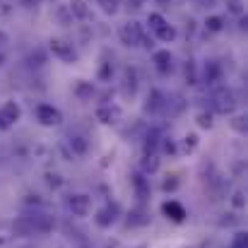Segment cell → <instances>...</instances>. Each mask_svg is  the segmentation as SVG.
I'll return each mask as SVG.
<instances>
[{
  "mask_svg": "<svg viewBox=\"0 0 248 248\" xmlns=\"http://www.w3.org/2000/svg\"><path fill=\"white\" fill-rule=\"evenodd\" d=\"M118 39H121L123 46L135 48V46H140L145 41V34H142V27L138 22H125V24L118 27Z\"/></svg>",
  "mask_w": 248,
  "mask_h": 248,
  "instance_id": "6da1fadb",
  "label": "cell"
},
{
  "mask_svg": "<svg viewBox=\"0 0 248 248\" xmlns=\"http://www.w3.org/2000/svg\"><path fill=\"white\" fill-rule=\"evenodd\" d=\"M212 108L217 111V113H234V108H236V96H234V92L232 89H227V87H222V89H217L215 94H212Z\"/></svg>",
  "mask_w": 248,
  "mask_h": 248,
  "instance_id": "7a4b0ae2",
  "label": "cell"
},
{
  "mask_svg": "<svg viewBox=\"0 0 248 248\" xmlns=\"http://www.w3.org/2000/svg\"><path fill=\"white\" fill-rule=\"evenodd\" d=\"M36 121H39L41 125H46V128H58V125L63 123V116H61V111H58L56 106H51V104H39V106H36Z\"/></svg>",
  "mask_w": 248,
  "mask_h": 248,
  "instance_id": "3957f363",
  "label": "cell"
},
{
  "mask_svg": "<svg viewBox=\"0 0 248 248\" xmlns=\"http://www.w3.org/2000/svg\"><path fill=\"white\" fill-rule=\"evenodd\" d=\"M65 207H68L75 217H87V215L92 212V198L84 195V193H73V195H68Z\"/></svg>",
  "mask_w": 248,
  "mask_h": 248,
  "instance_id": "277c9868",
  "label": "cell"
},
{
  "mask_svg": "<svg viewBox=\"0 0 248 248\" xmlns=\"http://www.w3.org/2000/svg\"><path fill=\"white\" fill-rule=\"evenodd\" d=\"M22 118V108L17 101H5L0 106V130H10Z\"/></svg>",
  "mask_w": 248,
  "mask_h": 248,
  "instance_id": "5b68a950",
  "label": "cell"
},
{
  "mask_svg": "<svg viewBox=\"0 0 248 248\" xmlns=\"http://www.w3.org/2000/svg\"><path fill=\"white\" fill-rule=\"evenodd\" d=\"M118 205L116 202H106L101 210H96V215H94V224L96 227H101V229H108V227H113L116 222H118Z\"/></svg>",
  "mask_w": 248,
  "mask_h": 248,
  "instance_id": "8992f818",
  "label": "cell"
},
{
  "mask_svg": "<svg viewBox=\"0 0 248 248\" xmlns=\"http://www.w3.org/2000/svg\"><path fill=\"white\" fill-rule=\"evenodd\" d=\"M130 183H133V190H135V198L140 200V205H145L152 195V188H150V178L142 173V171H135L130 176Z\"/></svg>",
  "mask_w": 248,
  "mask_h": 248,
  "instance_id": "52a82bcc",
  "label": "cell"
},
{
  "mask_svg": "<svg viewBox=\"0 0 248 248\" xmlns=\"http://www.w3.org/2000/svg\"><path fill=\"white\" fill-rule=\"evenodd\" d=\"M121 118H123V111H121L118 104H101L96 108V121L104 123V125H116Z\"/></svg>",
  "mask_w": 248,
  "mask_h": 248,
  "instance_id": "ba28073f",
  "label": "cell"
},
{
  "mask_svg": "<svg viewBox=\"0 0 248 248\" xmlns=\"http://www.w3.org/2000/svg\"><path fill=\"white\" fill-rule=\"evenodd\" d=\"M24 222L31 227V232H34V234H48V232H53V227H56L53 217H46V215H39V212L27 215V217H24Z\"/></svg>",
  "mask_w": 248,
  "mask_h": 248,
  "instance_id": "9c48e42d",
  "label": "cell"
},
{
  "mask_svg": "<svg viewBox=\"0 0 248 248\" xmlns=\"http://www.w3.org/2000/svg\"><path fill=\"white\" fill-rule=\"evenodd\" d=\"M51 51L56 58L65 61V63H75L78 61V51L73 48V44L63 41V39H51Z\"/></svg>",
  "mask_w": 248,
  "mask_h": 248,
  "instance_id": "30bf717a",
  "label": "cell"
},
{
  "mask_svg": "<svg viewBox=\"0 0 248 248\" xmlns=\"http://www.w3.org/2000/svg\"><path fill=\"white\" fill-rule=\"evenodd\" d=\"M162 212H164L166 219H171V222H176V224H181V222L188 217L186 207H183L178 200H166L164 205H162Z\"/></svg>",
  "mask_w": 248,
  "mask_h": 248,
  "instance_id": "8fae6325",
  "label": "cell"
},
{
  "mask_svg": "<svg viewBox=\"0 0 248 248\" xmlns=\"http://www.w3.org/2000/svg\"><path fill=\"white\" fill-rule=\"evenodd\" d=\"M166 108V96L159 89H152L150 96H147V104H145V111L147 113H162Z\"/></svg>",
  "mask_w": 248,
  "mask_h": 248,
  "instance_id": "7c38bea8",
  "label": "cell"
},
{
  "mask_svg": "<svg viewBox=\"0 0 248 248\" xmlns=\"http://www.w3.org/2000/svg\"><path fill=\"white\" fill-rule=\"evenodd\" d=\"M202 80H205V84H210V87L222 82V65L217 61H207L205 63V70H202Z\"/></svg>",
  "mask_w": 248,
  "mask_h": 248,
  "instance_id": "4fadbf2b",
  "label": "cell"
},
{
  "mask_svg": "<svg viewBox=\"0 0 248 248\" xmlns=\"http://www.w3.org/2000/svg\"><path fill=\"white\" fill-rule=\"evenodd\" d=\"M152 63H155V68L159 70V73H171V68H173V58H171V53L169 51H157L155 56H152Z\"/></svg>",
  "mask_w": 248,
  "mask_h": 248,
  "instance_id": "5bb4252c",
  "label": "cell"
},
{
  "mask_svg": "<svg viewBox=\"0 0 248 248\" xmlns=\"http://www.w3.org/2000/svg\"><path fill=\"white\" fill-rule=\"evenodd\" d=\"M128 224H130V227H145V224H150V210H145L142 205L135 207V210H130Z\"/></svg>",
  "mask_w": 248,
  "mask_h": 248,
  "instance_id": "9a60e30c",
  "label": "cell"
},
{
  "mask_svg": "<svg viewBox=\"0 0 248 248\" xmlns=\"http://www.w3.org/2000/svg\"><path fill=\"white\" fill-rule=\"evenodd\" d=\"M68 145H70L73 155H78V157H84V155H87V150H89L87 138L80 135V133H73V135H70V140H68Z\"/></svg>",
  "mask_w": 248,
  "mask_h": 248,
  "instance_id": "2e32d148",
  "label": "cell"
},
{
  "mask_svg": "<svg viewBox=\"0 0 248 248\" xmlns=\"http://www.w3.org/2000/svg\"><path fill=\"white\" fill-rule=\"evenodd\" d=\"M135 89H138V75H135V70L128 68V70L123 73V94H125V96H133Z\"/></svg>",
  "mask_w": 248,
  "mask_h": 248,
  "instance_id": "e0dca14e",
  "label": "cell"
},
{
  "mask_svg": "<svg viewBox=\"0 0 248 248\" xmlns=\"http://www.w3.org/2000/svg\"><path fill=\"white\" fill-rule=\"evenodd\" d=\"M140 171L147 176V173H157L159 171V155H145L142 157V164H140Z\"/></svg>",
  "mask_w": 248,
  "mask_h": 248,
  "instance_id": "ac0fdd59",
  "label": "cell"
},
{
  "mask_svg": "<svg viewBox=\"0 0 248 248\" xmlns=\"http://www.w3.org/2000/svg\"><path fill=\"white\" fill-rule=\"evenodd\" d=\"M17 236H15V227L12 222H0V246H7L12 244Z\"/></svg>",
  "mask_w": 248,
  "mask_h": 248,
  "instance_id": "d6986e66",
  "label": "cell"
},
{
  "mask_svg": "<svg viewBox=\"0 0 248 248\" xmlns=\"http://www.w3.org/2000/svg\"><path fill=\"white\" fill-rule=\"evenodd\" d=\"M70 15L78 17V19H89V7L84 0H73L70 2Z\"/></svg>",
  "mask_w": 248,
  "mask_h": 248,
  "instance_id": "ffe728a7",
  "label": "cell"
},
{
  "mask_svg": "<svg viewBox=\"0 0 248 248\" xmlns=\"http://www.w3.org/2000/svg\"><path fill=\"white\" fill-rule=\"evenodd\" d=\"M159 130H150L145 135V155H155L157 152V145H159Z\"/></svg>",
  "mask_w": 248,
  "mask_h": 248,
  "instance_id": "44dd1931",
  "label": "cell"
},
{
  "mask_svg": "<svg viewBox=\"0 0 248 248\" xmlns=\"http://www.w3.org/2000/svg\"><path fill=\"white\" fill-rule=\"evenodd\" d=\"M155 34H157V39H159V41H166V44L176 39V29H173L171 24H164V27H162L159 31H155Z\"/></svg>",
  "mask_w": 248,
  "mask_h": 248,
  "instance_id": "7402d4cb",
  "label": "cell"
},
{
  "mask_svg": "<svg viewBox=\"0 0 248 248\" xmlns=\"http://www.w3.org/2000/svg\"><path fill=\"white\" fill-rule=\"evenodd\" d=\"M147 24H150V29H155V31H159L162 27L166 24V19L159 15V12H152L150 17H147Z\"/></svg>",
  "mask_w": 248,
  "mask_h": 248,
  "instance_id": "603a6c76",
  "label": "cell"
},
{
  "mask_svg": "<svg viewBox=\"0 0 248 248\" xmlns=\"http://www.w3.org/2000/svg\"><path fill=\"white\" fill-rule=\"evenodd\" d=\"M205 27H207V31H222V27H224V19H222V17H217V15H212V17H207Z\"/></svg>",
  "mask_w": 248,
  "mask_h": 248,
  "instance_id": "cb8c5ba5",
  "label": "cell"
},
{
  "mask_svg": "<svg viewBox=\"0 0 248 248\" xmlns=\"http://www.w3.org/2000/svg\"><path fill=\"white\" fill-rule=\"evenodd\" d=\"M195 150H198V135H195V133H190V135H186V138H183V152H188V155H190V152H195Z\"/></svg>",
  "mask_w": 248,
  "mask_h": 248,
  "instance_id": "d4e9b609",
  "label": "cell"
},
{
  "mask_svg": "<svg viewBox=\"0 0 248 248\" xmlns=\"http://www.w3.org/2000/svg\"><path fill=\"white\" fill-rule=\"evenodd\" d=\"M75 94L80 96V99H89L92 94H94V87L89 82H80L78 87H75Z\"/></svg>",
  "mask_w": 248,
  "mask_h": 248,
  "instance_id": "484cf974",
  "label": "cell"
},
{
  "mask_svg": "<svg viewBox=\"0 0 248 248\" xmlns=\"http://www.w3.org/2000/svg\"><path fill=\"white\" fill-rule=\"evenodd\" d=\"M198 125L210 130V128L215 125V121H212V113H210V111H202V113H198Z\"/></svg>",
  "mask_w": 248,
  "mask_h": 248,
  "instance_id": "4316f807",
  "label": "cell"
},
{
  "mask_svg": "<svg viewBox=\"0 0 248 248\" xmlns=\"http://www.w3.org/2000/svg\"><path fill=\"white\" fill-rule=\"evenodd\" d=\"M227 10H229L232 15L241 17V15H244V0H227Z\"/></svg>",
  "mask_w": 248,
  "mask_h": 248,
  "instance_id": "83f0119b",
  "label": "cell"
},
{
  "mask_svg": "<svg viewBox=\"0 0 248 248\" xmlns=\"http://www.w3.org/2000/svg\"><path fill=\"white\" fill-rule=\"evenodd\" d=\"M229 248H248V236L246 232H239L236 236H234V241H232V246Z\"/></svg>",
  "mask_w": 248,
  "mask_h": 248,
  "instance_id": "f1b7e54d",
  "label": "cell"
},
{
  "mask_svg": "<svg viewBox=\"0 0 248 248\" xmlns=\"http://www.w3.org/2000/svg\"><path fill=\"white\" fill-rule=\"evenodd\" d=\"M99 5H101V10L108 12V15H113V12L118 10V0H99Z\"/></svg>",
  "mask_w": 248,
  "mask_h": 248,
  "instance_id": "f546056e",
  "label": "cell"
},
{
  "mask_svg": "<svg viewBox=\"0 0 248 248\" xmlns=\"http://www.w3.org/2000/svg\"><path fill=\"white\" fill-rule=\"evenodd\" d=\"M176 188H178V178L176 176H166V181L162 183V190L169 193V190H176Z\"/></svg>",
  "mask_w": 248,
  "mask_h": 248,
  "instance_id": "4dcf8cb0",
  "label": "cell"
},
{
  "mask_svg": "<svg viewBox=\"0 0 248 248\" xmlns=\"http://www.w3.org/2000/svg\"><path fill=\"white\" fill-rule=\"evenodd\" d=\"M232 125H234L236 130H241V133H246V116H236V118L232 121Z\"/></svg>",
  "mask_w": 248,
  "mask_h": 248,
  "instance_id": "1f68e13d",
  "label": "cell"
},
{
  "mask_svg": "<svg viewBox=\"0 0 248 248\" xmlns=\"http://www.w3.org/2000/svg\"><path fill=\"white\" fill-rule=\"evenodd\" d=\"M162 150H164L166 155H176V145H173L169 138H164V140H162Z\"/></svg>",
  "mask_w": 248,
  "mask_h": 248,
  "instance_id": "d6a6232c",
  "label": "cell"
},
{
  "mask_svg": "<svg viewBox=\"0 0 248 248\" xmlns=\"http://www.w3.org/2000/svg\"><path fill=\"white\" fill-rule=\"evenodd\" d=\"M111 78V65L108 63H104L101 65V70H99V80H108Z\"/></svg>",
  "mask_w": 248,
  "mask_h": 248,
  "instance_id": "836d02e7",
  "label": "cell"
},
{
  "mask_svg": "<svg viewBox=\"0 0 248 248\" xmlns=\"http://www.w3.org/2000/svg\"><path fill=\"white\" fill-rule=\"evenodd\" d=\"M232 202H234V207H244V193H241V190H236V193H234V198H232Z\"/></svg>",
  "mask_w": 248,
  "mask_h": 248,
  "instance_id": "e575fe53",
  "label": "cell"
},
{
  "mask_svg": "<svg viewBox=\"0 0 248 248\" xmlns=\"http://www.w3.org/2000/svg\"><path fill=\"white\" fill-rule=\"evenodd\" d=\"M48 183H51V186H56V188H58V186H63L61 176H51V173H48Z\"/></svg>",
  "mask_w": 248,
  "mask_h": 248,
  "instance_id": "d590c367",
  "label": "cell"
},
{
  "mask_svg": "<svg viewBox=\"0 0 248 248\" xmlns=\"http://www.w3.org/2000/svg\"><path fill=\"white\" fill-rule=\"evenodd\" d=\"M5 44H7V34H5V31H0V48H2Z\"/></svg>",
  "mask_w": 248,
  "mask_h": 248,
  "instance_id": "8d00e7d4",
  "label": "cell"
},
{
  "mask_svg": "<svg viewBox=\"0 0 248 248\" xmlns=\"http://www.w3.org/2000/svg\"><path fill=\"white\" fill-rule=\"evenodd\" d=\"M128 5H130V7H140V5H142V0H128Z\"/></svg>",
  "mask_w": 248,
  "mask_h": 248,
  "instance_id": "74e56055",
  "label": "cell"
},
{
  "mask_svg": "<svg viewBox=\"0 0 248 248\" xmlns=\"http://www.w3.org/2000/svg\"><path fill=\"white\" fill-rule=\"evenodd\" d=\"M5 12H7V5H5V2L0 0V15H5Z\"/></svg>",
  "mask_w": 248,
  "mask_h": 248,
  "instance_id": "f35d334b",
  "label": "cell"
},
{
  "mask_svg": "<svg viewBox=\"0 0 248 248\" xmlns=\"http://www.w3.org/2000/svg\"><path fill=\"white\" fill-rule=\"evenodd\" d=\"M157 2H159V5H169V0H157Z\"/></svg>",
  "mask_w": 248,
  "mask_h": 248,
  "instance_id": "ab89813d",
  "label": "cell"
},
{
  "mask_svg": "<svg viewBox=\"0 0 248 248\" xmlns=\"http://www.w3.org/2000/svg\"><path fill=\"white\" fill-rule=\"evenodd\" d=\"M135 248H147V246H145V244H140V246H135Z\"/></svg>",
  "mask_w": 248,
  "mask_h": 248,
  "instance_id": "60d3db41",
  "label": "cell"
},
{
  "mask_svg": "<svg viewBox=\"0 0 248 248\" xmlns=\"http://www.w3.org/2000/svg\"><path fill=\"white\" fill-rule=\"evenodd\" d=\"M2 61H5V58H2V56H0V65H2Z\"/></svg>",
  "mask_w": 248,
  "mask_h": 248,
  "instance_id": "b9f144b4",
  "label": "cell"
},
{
  "mask_svg": "<svg viewBox=\"0 0 248 248\" xmlns=\"http://www.w3.org/2000/svg\"><path fill=\"white\" fill-rule=\"evenodd\" d=\"M24 2H36V0H24Z\"/></svg>",
  "mask_w": 248,
  "mask_h": 248,
  "instance_id": "7bdbcfd3",
  "label": "cell"
}]
</instances>
